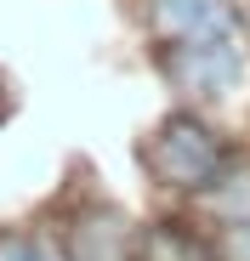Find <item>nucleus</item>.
<instances>
[{
	"label": "nucleus",
	"instance_id": "f03ea898",
	"mask_svg": "<svg viewBox=\"0 0 250 261\" xmlns=\"http://www.w3.org/2000/svg\"><path fill=\"white\" fill-rule=\"evenodd\" d=\"M239 74H244L239 40H182V46H171V80L188 97H222L239 85Z\"/></svg>",
	"mask_w": 250,
	"mask_h": 261
},
{
	"label": "nucleus",
	"instance_id": "7ed1b4c3",
	"mask_svg": "<svg viewBox=\"0 0 250 261\" xmlns=\"http://www.w3.org/2000/svg\"><path fill=\"white\" fill-rule=\"evenodd\" d=\"M154 29L182 46V40H239V17L228 0H154Z\"/></svg>",
	"mask_w": 250,
	"mask_h": 261
},
{
	"label": "nucleus",
	"instance_id": "39448f33",
	"mask_svg": "<svg viewBox=\"0 0 250 261\" xmlns=\"http://www.w3.org/2000/svg\"><path fill=\"white\" fill-rule=\"evenodd\" d=\"M222 250H228V261H250V216H244V222H228Z\"/></svg>",
	"mask_w": 250,
	"mask_h": 261
},
{
	"label": "nucleus",
	"instance_id": "f257e3e1",
	"mask_svg": "<svg viewBox=\"0 0 250 261\" xmlns=\"http://www.w3.org/2000/svg\"><path fill=\"white\" fill-rule=\"evenodd\" d=\"M154 170H159L165 182H177V188H205V182L222 170V142H216V130L199 125L193 114L165 119L159 142H154Z\"/></svg>",
	"mask_w": 250,
	"mask_h": 261
},
{
	"label": "nucleus",
	"instance_id": "20e7f679",
	"mask_svg": "<svg viewBox=\"0 0 250 261\" xmlns=\"http://www.w3.org/2000/svg\"><path fill=\"white\" fill-rule=\"evenodd\" d=\"M0 261H57L46 244H34V239H23V233H6L0 239Z\"/></svg>",
	"mask_w": 250,
	"mask_h": 261
}]
</instances>
